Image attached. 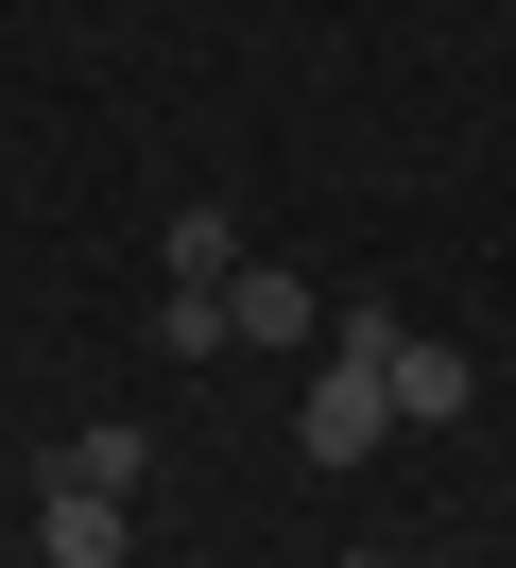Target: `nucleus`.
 I'll return each instance as SVG.
<instances>
[{
	"mask_svg": "<svg viewBox=\"0 0 516 568\" xmlns=\"http://www.w3.org/2000/svg\"><path fill=\"white\" fill-rule=\"evenodd\" d=\"M378 430H396V311H327V362H310V396H293V448L310 465H362Z\"/></svg>",
	"mask_w": 516,
	"mask_h": 568,
	"instance_id": "obj_1",
	"label": "nucleus"
},
{
	"mask_svg": "<svg viewBox=\"0 0 516 568\" xmlns=\"http://www.w3.org/2000/svg\"><path fill=\"white\" fill-rule=\"evenodd\" d=\"M482 414V362L431 345V327H396V430H465Z\"/></svg>",
	"mask_w": 516,
	"mask_h": 568,
	"instance_id": "obj_2",
	"label": "nucleus"
},
{
	"mask_svg": "<svg viewBox=\"0 0 516 568\" xmlns=\"http://www.w3.org/2000/svg\"><path fill=\"white\" fill-rule=\"evenodd\" d=\"M34 568H121V499H87V483H34Z\"/></svg>",
	"mask_w": 516,
	"mask_h": 568,
	"instance_id": "obj_3",
	"label": "nucleus"
},
{
	"mask_svg": "<svg viewBox=\"0 0 516 568\" xmlns=\"http://www.w3.org/2000/svg\"><path fill=\"white\" fill-rule=\"evenodd\" d=\"M310 327H327V293H310V276H259V258L224 276V345H310Z\"/></svg>",
	"mask_w": 516,
	"mask_h": 568,
	"instance_id": "obj_4",
	"label": "nucleus"
},
{
	"mask_svg": "<svg viewBox=\"0 0 516 568\" xmlns=\"http://www.w3.org/2000/svg\"><path fill=\"white\" fill-rule=\"evenodd\" d=\"M138 465H155V448H138V414H87V430L52 448V483H87V499H138Z\"/></svg>",
	"mask_w": 516,
	"mask_h": 568,
	"instance_id": "obj_5",
	"label": "nucleus"
},
{
	"mask_svg": "<svg viewBox=\"0 0 516 568\" xmlns=\"http://www.w3.org/2000/svg\"><path fill=\"white\" fill-rule=\"evenodd\" d=\"M155 345H172V362L224 345V276H172V293H155Z\"/></svg>",
	"mask_w": 516,
	"mask_h": 568,
	"instance_id": "obj_6",
	"label": "nucleus"
}]
</instances>
